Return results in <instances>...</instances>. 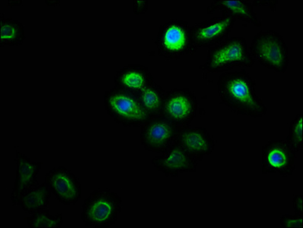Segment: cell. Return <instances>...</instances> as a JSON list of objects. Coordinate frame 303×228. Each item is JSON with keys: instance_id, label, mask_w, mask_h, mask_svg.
I'll list each match as a JSON object with an SVG mask.
<instances>
[{"instance_id": "277c9868", "label": "cell", "mask_w": 303, "mask_h": 228, "mask_svg": "<svg viewBox=\"0 0 303 228\" xmlns=\"http://www.w3.org/2000/svg\"><path fill=\"white\" fill-rule=\"evenodd\" d=\"M167 109L169 113L174 117L181 118L189 113L190 106L185 98L178 96L172 98L169 102Z\"/></svg>"}, {"instance_id": "7a4b0ae2", "label": "cell", "mask_w": 303, "mask_h": 228, "mask_svg": "<svg viewBox=\"0 0 303 228\" xmlns=\"http://www.w3.org/2000/svg\"><path fill=\"white\" fill-rule=\"evenodd\" d=\"M242 57V51L239 44H232L221 49L214 56L212 63L213 67L228 61L239 60Z\"/></svg>"}, {"instance_id": "5bb4252c", "label": "cell", "mask_w": 303, "mask_h": 228, "mask_svg": "<svg viewBox=\"0 0 303 228\" xmlns=\"http://www.w3.org/2000/svg\"><path fill=\"white\" fill-rule=\"evenodd\" d=\"M268 159L270 164L276 167L283 165L286 162V156L284 153L277 150L271 151L268 155Z\"/></svg>"}, {"instance_id": "2e32d148", "label": "cell", "mask_w": 303, "mask_h": 228, "mask_svg": "<svg viewBox=\"0 0 303 228\" xmlns=\"http://www.w3.org/2000/svg\"><path fill=\"white\" fill-rule=\"evenodd\" d=\"M222 4L233 12L242 14L246 13L243 5L239 1L225 0L222 1Z\"/></svg>"}, {"instance_id": "8fae6325", "label": "cell", "mask_w": 303, "mask_h": 228, "mask_svg": "<svg viewBox=\"0 0 303 228\" xmlns=\"http://www.w3.org/2000/svg\"><path fill=\"white\" fill-rule=\"evenodd\" d=\"M57 180V188L61 195L67 198L74 197L75 193V189L67 178L61 176L58 177Z\"/></svg>"}, {"instance_id": "ac0fdd59", "label": "cell", "mask_w": 303, "mask_h": 228, "mask_svg": "<svg viewBox=\"0 0 303 228\" xmlns=\"http://www.w3.org/2000/svg\"><path fill=\"white\" fill-rule=\"evenodd\" d=\"M4 29L6 30H4V29H2V31H4V33H1L2 35L3 34L5 35L3 36H5L6 37L8 38L10 36H11L12 35L13 32L12 29V28H9L8 27H5Z\"/></svg>"}, {"instance_id": "5b68a950", "label": "cell", "mask_w": 303, "mask_h": 228, "mask_svg": "<svg viewBox=\"0 0 303 228\" xmlns=\"http://www.w3.org/2000/svg\"><path fill=\"white\" fill-rule=\"evenodd\" d=\"M171 131L167 125L157 123L152 126L148 133L149 142L152 144L158 145L163 143L169 138Z\"/></svg>"}, {"instance_id": "9c48e42d", "label": "cell", "mask_w": 303, "mask_h": 228, "mask_svg": "<svg viewBox=\"0 0 303 228\" xmlns=\"http://www.w3.org/2000/svg\"><path fill=\"white\" fill-rule=\"evenodd\" d=\"M185 143L188 148L195 150H203L207 148V145L200 134L191 132L186 134L184 138Z\"/></svg>"}, {"instance_id": "7c38bea8", "label": "cell", "mask_w": 303, "mask_h": 228, "mask_svg": "<svg viewBox=\"0 0 303 228\" xmlns=\"http://www.w3.org/2000/svg\"><path fill=\"white\" fill-rule=\"evenodd\" d=\"M185 161V157L183 153L179 150H175L171 152L165 163L170 167L177 168L182 166Z\"/></svg>"}, {"instance_id": "4fadbf2b", "label": "cell", "mask_w": 303, "mask_h": 228, "mask_svg": "<svg viewBox=\"0 0 303 228\" xmlns=\"http://www.w3.org/2000/svg\"><path fill=\"white\" fill-rule=\"evenodd\" d=\"M124 83L128 86L136 88H140L143 84V79L139 74L131 72L125 76L123 79Z\"/></svg>"}, {"instance_id": "9a60e30c", "label": "cell", "mask_w": 303, "mask_h": 228, "mask_svg": "<svg viewBox=\"0 0 303 228\" xmlns=\"http://www.w3.org/2000/svg\"><path fill=\"white\" fill-rule=\"evenodd\" d=\"M143 98L145 105L149 109L155 108L159 105L158 96L154 92L150 90L147 89L145 91Z\"/></svg>"}, {"instance_id": "6da1fadb", "label": "cell", "mask_w": 303, "mask_h": 228, "mask_svg": "<svg viewBox=\"0 0 303 228\" xmlns=\"http://www.w3.org/2000/svg\"><path fill=\"white\" fill-rule=\"evenodd\" d=\"M112 107L119 113L128 118L140 119L145 116L144 112L130 98L123 96H117L111 98Z\"/></svg>"}, {"instance_id": "8992f818", "label": "cell", "mask_w": 303, "mask_h": 228, "mask_svg": "<svg viewBox=\"0 0 303 228\" xmlns=\"http://www.w3.org/2000/svg\"><path fill=\"white\" fill-rule=\"evenodd\" d=\"M229 88L232 94L241 101L250 105H255L248 88L243 81L240 79L235 80L231 83Z\"/></svg>"}, {"instance_id": "e0dca14e", "label": "cell", "mask_w": 303, "mask_h": 228, "mask_svg": "<svg viewBox=\"0 0 303 228\" xmlns=\"http://www.w3.org/2000/svg\"><path fill=\"white\" fill-rule=\"evenodd\" d=\"M302 119L301 118L298 123L295 131L297 136L301 138L302 136Z\"/></svg>"}, {"instance_id": "52a82bcc", "label": "cell", "mask_w": 303, "mask_h": 228, "mask_svg": "<svg viewBox=\"0 0 303 228\" xmlns=\"http://www.w3.org/2000/svg\"><path fill=\"white\" fill-rule=\"evenodd\" d=\"M260 53L267 61L273 64L278 65L282 61V56L279 48L274 42L265 41L260 48Z\"/></svg>"}, {"instance_id": "3957f363", "label": "cell", "mask_w": 303, "mask_h": 228, "mask_svg": "<svg viewBox=\"0 0 303 228\" xmlns=\"http://www.w3.org/2000/svg\"><path fill=\"white\" fill-rule=\"evenodd\" d=\"M185 37L182 30L179 28L173 26L167 31L165 44L168 48L177 50L181 48L185 43Z\"/></svg>"}, {"instance_id": "30bf717a", "label": "cell", "mask_w": 303, "mask_h": 228, "mask_svg": "<svg viewBox=\"0 0 303 228\" xmlns=\"http://www.w3.org/2000/svg\"><path fill=\"white\" fill-rule=\"evenodd\" d=\"M230 20L227 19L224 20L202 29L199 34L200 38L208 39L217 34L228 25Z\"/></svg>"}, {"instance_id": "ba28073f", "label": "cell", "mask_w": 303, "mask_h": 228, "mask_svg": "<svg viewBox=\"0 0 303 228\" xmlns=\"http://www.w3.org/2000/svg\"><path fill=\"white\" fill-rule=\"evenodd\" d=\"M111 211V207L108 203L100 201L95 203L92 206L90 210V214L94 220L102 221L107 219Z\"/></svg>"}]
</instances>
